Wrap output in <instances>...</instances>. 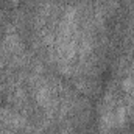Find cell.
<instances>
[{"label": "cell", "mask_w": 134, "mask_h": 134, "mask_svg": "<svg viewBox=\"0 0 134 134\" xmlns=\"http://www.w3.org/2000/svg\"><path fill=\"white\" fill-rule=\"evenodd\" d=\"M122 87H123V91H125L126 94H130L131 97H134V76L125 78L123 83H122Z\"/></svg>", "instance_id": "cell-1"}, {"label": "cell", "mask_w": 134, "mask_h": 134, "mask_svg": "<svg viewBox=\"0 0 134 134\" xmlns=\"http://www.w3.org/2000/svg\"><path fill=\"white\" fill-rule=\"evenodd\" d=\"M115 120H117V126H122L126 120V108L125 106H119L115 111Z\"/></svg>", "instance_id": "cell-2"}]
</instances>
